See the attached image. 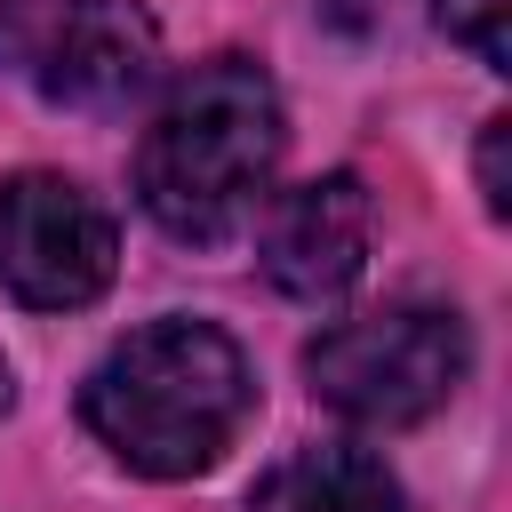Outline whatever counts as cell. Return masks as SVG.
Listing matches in <instances>:
<instances>
[{
  "instance_id": "1",
  "label": "cell",
  "mask_w": 512,
  "mask_h": 512,
  "mask_svg": "<svg viewBox=\"0 0 512 512\" xmlns=\"http://www.w3.org/2000/svg\"><path fill=\"white\" fill-rule=\"evenodd\" d=\"M248 360L224 328L208 320H152L136 336H120L88 384H80V416L88 432L144 480H192L208 472L240 424H248Z\"/></svg>"
},
{
  "instance_id": "2",
  "label": "cell",
  "mask_w": 512,
  "mask_h": 512,
  "mask_svg": "<svg viewBox=\"0 0 512 512\" xmlns=\"http://www.w3.org/2000/svg\"><path fill=\"white\" fill-rule=\"evenodd\" d=\"M280 168V96L264 64L208 56L192 64L144 128L136 192L168 240H232Z\"/></svg>"
},
{
  "instance_id": "3",
  "label": "cell",
  "mask_w": 512,
  "mask_h": 512,
  "mask_svg": "<svg viewBox=\"0 0 512 512\" xmlns=\"http://www.w3.org/2000/svg\"><path fill=\"white\" fill-rule=\"evenodd\" d=\"M472 368V344H464V320L448 304H384L368 320H336L312 352H304V376L312 392L352 416V424H416L432 416Z\"/></svg>"
},
{
  "instance_id": "4",
  "label": "cell",
  "mask_w": 512,
  "mask_h": 512,
  "mask_svg": "<svg viewBox=\"0 0 512 512\" xmlns=\"http://www.w3.org/2000/svg\"><path fill=\"white\" fill-rule=\"evenodd\" d=\"M112 216L88 184L56 168H24L0 184V288L32 312H72L96 304L112 280Z\"/></svg>"
},
{
  "instance_id": "5",
  "label": "cell",
  "mask_w": 512,
  "mask_h": 512,
  "mask_svg": "<svg viewBox=\"0 0 512 512\" xmlns=\"http://www.w3.org/2000/svg\"><path fill=\"white\" fill-rule=\"evenodd\" d=\"M40 96L64 112H120L160 72V24L144 0H56L32 48Z\"/></svg>"
},
{
  "instance_id": "6",
  "label": "cell",
  "mask_w": 512,
  "mask_h": 512,
  "mask_svg": "<svg viewBox=\"0 0 512 512\" xmlns=\"http://www.w3.org/2000/svg\"><path fill=\"white\" fill-rule=\"evenodd\" d=\"M368 264V192L360 176H312L296 192H280L272 224H264V272L280 296L296 304H336Z\"/></svg>"
},
{
  "instance_id": "7",
  "label": "cell",
  "mask_w": 512,
  "mask_h": 512,
  "mask_svg": "<svg viewBox=\"0 0 512 512\" xmlns=\"http://www.w3.org/2000/svg\"><path fill=\"white\" fill-rule=\"evenodd\" d=\"M256 512H408V504H400V480L376 456H360V448H304V456H288L256 488Z\"/></svg>"
},
{
  "instance_id": "8",
  "label": "cell",
  "mask_w": 512,
  "mask_h": 512,
  "mask_svg": "<svg viewBox=\"0 0 512 512\" xmlns=\"http://www.w3.org/2000/svg\"><path fill=\"white\" fill-rule=\"evenodd\" d=\"M432 16H440V32H448V40H464L488 72H504V64H512V32H504L512 0H440Z\"/></svg>"
},
{
  "instance_id": "9",
  "label": "cell",
  "mask_w": 512,
  "mask_h": 512,
  "mask_svg": "<svg viewBox=\"0 0 512 512\" xmlns=\"http://www.w3.org/2000/svg\"><path fill=\"white\" fill-rule=\"evenodd\" d=\"M504 152H512V120H488L480 128V200H488V216H512V168H504Z\"/></svg>"
},
{
  "instance_id": "10",
  "label": "cell",
  "mask_w": 512,
  "mask_h": 512,
  "mask_svg": "<svg viewBox=\"0 0 512 512\" xmlns=\"http://www.w3.org/2000/svg\"><path fill=\"white\" fill-rule=\"evenodd\" d=\"M0 408H8V368H0Z\"/></svg>"
}]
</instances>
